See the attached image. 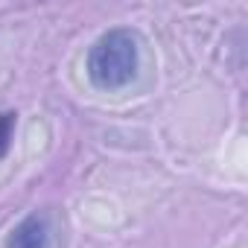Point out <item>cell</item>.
<instances>
[{"instance_id": "1", "label": "cell", "mask_w": 248, "mask_h": 248, "mask_svg": "<svg viewBox=\"0 0 248 248\" xmlns=\"http://www.w3.org/2000/svg\"><path fill=\"white\" fill-rule=\"evenodd\" d=\"M140 67V47H138V35L126 27H114L108 32H102L85 59V73L88 82L99 91H117L126 88Z\"/></svg>"}, {"instance_id": "2", "label": "cell", "mask_w": 248, "mask_h": 248, "mask_svg": "<svg viewBox=\"0 0 248 248\" xmlns=\"http://www.w3.org/2000/svg\"><path fill=\"white\" fill-rule=\"evenodd\" d=\"M6 248H50V222L44 213H30L27 219H21L9 239Z\"/></svg>"}, {"instance_id": "3", "label": "cell", "mask_w": 248, "mask_h": 248, "mask_svg": "<svg viewBox=\"0 0 248 248\" xmlns=\"http://www.w3.org/2000/svg\"><path fill=\"white\" fill-rule=\"evenodd\" d=\"M15 126H18V114L15 111H0V158H6V152L12 146Z\"/></svg>"}]
</instances>
